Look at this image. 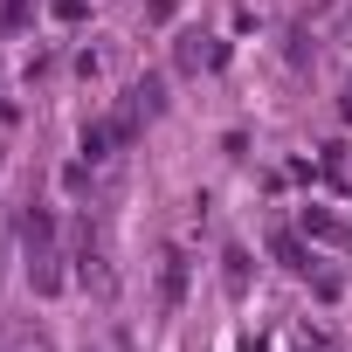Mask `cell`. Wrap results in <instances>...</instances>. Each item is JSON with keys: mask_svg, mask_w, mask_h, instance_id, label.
Listing matches in <instances>:
<instances>
[{"mask_svg": "<svg viewBox=\"0 0 352 352\" xmlns=\"http://www.w3.org/2000/svg\"><path fill=\"white\" fill-rule=\"evenodd\" d=\"M173 63H180V69H214V63H221V42H214V35H201V28H187V35H180V49H173Z\"/></svg>", "mask_w": 352, "mask_h": 352, "instance_id": "obj_1", "label": "cell"}, {"mask_svg": "<svg viewBox=\"0 0 352 352\" xmlns=\"http://www.w3.org/2000/svg\"><path fill=\"white\" fill-rule=\"evenodd\" d=\"M159 304H166V311H180V304H187V256H180V249L159 263Z\"/></svg>", "mask_w": 352, "mask_h": 352, "instance_id": "obj_2", "label": "cell"}, {"mask_svg": "<svg viewBox=\"0 0 352 352\" xmlns=\"http://www.w3.org/2000/svg\"><path fill=\"white\" fill-rule=\"evenodd\" d=\"M304 235H311V242H324V249H352L345 221H338V214H324V208H304Z\"/></svg>", "mask_w": 352, "mask_h": 352, "instance_id": "obj_3", "label": "cell"}, {"mask_svg": "<svg viewBox=\"0 0 352 352\" xmlns=\"http://www.w3.org/2000/svg\"><path fill=\"white\" fill-rule=\"evenodd\" d=\"M28 283H35V297H56V290H63V270H56V249L28 256Z\"/></svg>", "mask_w": 352, "mask_h": 352, "instance_id": "obj_4", "label": "cell"}, {"mask_svg": "<svg viewBox=\"0 0 352 352\" xmlns=\"http://www.w3.org/2000/svg\"><path fill=\"white\" fill-rule=\"evenodd\" d=\"M21 242H28V256H42V249H56V221H49L42 208H28V221H21Z\"/></svg>", "mask_w": 352, "mask_h": 352, "instance_id": "obj_5", "label": "cell"}, {"mask_svg": "<svg viewBox=\"0 0 352 352\" xmlns=\"http://www.w3.org/2000/svg\"><path fill=\"white\" fill-rule=\"evenodd\" d=\"M111 145H118V124H83V166L111 159Z\"/></svg>", "mask_w": 352, "mask_h": 352, "instance_id": "obj_6", "label": "cell"}, {"mask_svg": "<svg viewBox=\"0 0 352 352\" xmlns=\"http://www.w3.org/2000/svg\"><path fill=\"white\" fill-rule=\"evenodd\" d=\"M76 276H83V290H97V297H111V290H118L111 263H104V256H90V249H83V270H76Z\"/></svg>", "mask_w": 352, "mask_h": 352, "instance_id": "obj_7", "label": "cell"}, {"mask_svg": "<svg viewBox=\"0 0 352 352\" xmlns=\"http://www.w3.org/2000/svg\"><path fill=\"white\" fill-rule=\"evenodd\" d=\"M276 263H283V270H297V276H304V270H311V249H304V242H297V235H290V228H283V235H276Z\"/></svg>", "mask_w": 352, "mask_h": 352, "instance_id": "obj_8", "label": "cell"}, {"mask_svg": "<svg viewBox=\"0 0 352 352\" xmlns=\"http://www.w3.org/2000/svg\"><path fill=\"white\" fill-rule=\"evenodd\" d=\"M221 276H228V297H242V290H249V256L228 249V256H221Z\"/></svg>", "mask_w": 352, "mask_h": 352, "instance_id": "obj_9", "label": "cell"}, {"mask_svg": "<svg viewBox=\"0 0 352 352\" xmlns=\"http://www.w3.org/2000/svg\"><path fill=\"white\" fill-rule=\"evenodd\" d=\"M131 104H138V111H145V118H152V111H159V104H166V83H159V76H145V83H138V90H131Z\"/></svg>", "mask_w": 352, "mask_h": 352, "instance_id": "obj_10", "label": "cell"}, {"mask_svg": "<svg viewBox=\"0 0 352 352\" xmlns=\"http://www.w3.org/2000/svg\"><path fill=\"white\" fill-rule=\"evenodd\" d=\"M56 21H83V0H56Z\"/></svg>", "mask_w": 352, "mask_h": 352, "instance_id": "obj_11", "label": "cell"}, {"mask_svg": "<svg viewBox=\"0 0 352 352\" xmlns=\"http://www.w3.org/2000/svg\"><path fill=\"white\" fill-rule=\"evenodd\" d=\"M145 14L152 21H173V0H145Z\"/></svg>", "mask_w": 352, "mask_h": 352, "instance_id": "obj_12", "label": "cell"}]
</instances>
